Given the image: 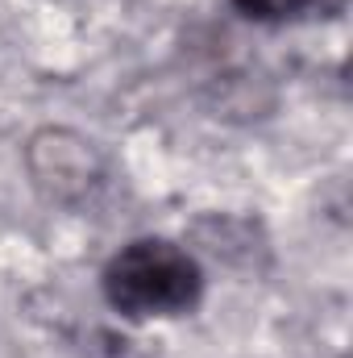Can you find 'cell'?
Returning <instances> with one entry per match:
<instances>
[{
    "instance_id": "1",
    "label": "cell",
    "mask_w": 353,
    "mask_h": 358,
    "mask_svg": "<svg viewBox=\"0 0 353 358\" xmlns=\"http://www.w3.org/2000/svg\"><path fill=\"white\" fill-rule=\"evenodd\" d=\"M100 283H104V300L117 313L133 321H150V317H179L195 308L204 292V271L175 242L142 238L108 259Z\"/></svg>"
},
{
    "instance_id": "2",
    "label": "cell",
    "mask_w": 353,
    "mask_h": 358,
    "mask_svg": "<svg viewBox=\"0 0 353 358\" xmlns=\"http://www.w3.org/2000/svg\"><path fill=\"white\" fill-rule=\"evenodd\" d=\"M246 17H258V21H283V17H295L308 0H233Z\"/></svg>"
}]
</instances>
